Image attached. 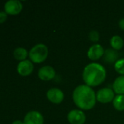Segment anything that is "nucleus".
Wrapping results in <instances>:
<instances>
[{"mask_svg":"<svg viewBox=\"0 0 124 124\" xmlns=\"http://www.w3.org/2000/svg\"><path fill=\"white\" fill-rule=\"evenodd\" d=\"M113 104L114 108L118 111H124V95L120 94L115 97Z\"/></svg>","mask_w":124,"mask_h":124,"instance_id":"nucleus-15","label":"nucleus"},{"mask_svg":"<svg viewBox=\"0 0 124 124\" xmlns=\"http://www.w3.org/2000/svg\"><path fill=\"white\" fill-rule=\"evenodd\" d=\"M34 70L33 63L28 60H25L21 61L17 67L18 73L22 76H29Z\"/></svg>","mask_w":124,"mask_h":124,"instance_id":"nucleus-10","label":"nucleus"},{"mask_svg":"<svg viewBox=\"0 0 124 124\" xmlns=\"http://www.w3.org/2000/svg\"><path fill=\"white\" fill-rule=\"evenodd\" d=\"M105 50L102 45L96 44L92 45L88 51V57L91 60H97L103 57Z\"/></svg>","mask_w":124,"mask_h":124,"instance_id":"nucleus-11","label":"nucleus"},{"mask_svg":"<svg viewBox=\"0 0 124 124\" xmlns=\"http://www.w3.org/2000/svg\"><path fill=\"white\" fill-rule=\"evenodd\" d=\"M72 99L75 104L81 110H88L92 109L96 102V96L93 89L87 85L77 86L73 93Z\"/></svg>","mask_w":124,"mask_h":124,"instance_id":"nucleus-1","label":"nucleus"},{"mask_svg":"<svg viewBox=\"0 0 124 124\" xmlns=\"http://www.w3.org/2000/svg\"><path fill=\"white\" fill-rule=\"evenodd\" d=\"M96 100L101 103H109L113 101L115 98L114 91L110 88H103L99 90L96 94Z\"/></svg>","mask_w":124,"mask_h":124,"instance_id":"nucleus-4","label":"nucleus"},{"mask_svg":"<svg viewBox=\"0 0 124 124\" xmlns=\"http://www.w3.org/2000/svg\"><path fill=\"white\" fill-rule=\"evenodd\" d=\"M115 70L119 74L124 76V58L118 60L115 63Z\"/></svg>","mask_w":124,"mask_h":124,"instance_id":"nucleus-17","label":"nucleus"},{"mask_svg":"<svg viewBox=\"0 0 124 124\" xmlns=\"http://www.w3.org/2000/svg\"><path fill=\"white\" fill-rule=\"evenodd\" d=\"M118 53L116 52L115 49H107V50L105 51L104 55H103V59L104 61L108 64L111 63H115L118 61Z\"/></svg>","mask_w":124,"mask_h":124,"instance_id":"nucleus-12","label":"nucleus"},{"mask_svg":"<svg viewBox=\"0 0 124 124\" xmlns=\"http://www.w3.org/2000/svg\"><path fill=\"white\" fill-rule=\"evenodd\" d=\"M30 60L34 63H41L44 62L48 55V49L46 45L38 44L33 46L29 52Z\"/></svg>","mask_w":124,"mask_h":124,"instance_id":"nucleus-3","label":"nucleus"},{"mask_svg":"<svg viewBox=\"0 0 124 124\" xmlns=\"http://www.w3.org/2000/svg\"><path fill=\"white\" fill-rule=\"evenodd\" d=\"M110 45L115 50H120L124 46V40L119 36H114L110 39Z\"/></svg>","mask_w":124,"mask_h":124,"instance_id":"nucleus-14","label":"nucleus"},{"mask_svg":"<svg viewBox=\"0 0 124 124\" xmlns=\"http://www.w3.org/2000/svg\"><path fill=\"white\" fill-rule=\"evenodd\" d=\"M13 55H14V57L16 60L23 61V60H26V57L28 55V52L24 48L18 47V48H17V49H15L14 50Z\"/></svg>","mask_w":124,"mask_h":124,"instance_id":"nucleus-16","label":"nucleus"},{"mask_svg":"<svg viewBox=\"0 0 124 124\" xmlns=\"http://www.w3.org/2000/svg\"><path fill=\"white\" fill-rule=\"evenodd\" d=\"M12 124H23V122H22L21 121L17 120V121H13Z\"/></svg>","mask_w":124,"mask_h":124,"instance_id":"nucleus-21","label":"nucleus"},{"mask_svg":"<svg viewBox=\"0 0 124 124\" xmlns=\"http://www.w3.org/2000/svg\"><path fill=\"white\" fill-rule=\"evenodd\" d=\"M23 9L22 3L18 0H10L6 2L4 5V11L9 15H18Z\"/></svg>","mask_w":124,"mask_h":124,"instance_id":"nucleus-5","label":"nucleus"},{"mask_svg":"<svg viewBox=\"0 0 124 124\" xmlns=\"http://www.w3.org/2000/svg\"><path fill=\"white\" fill-rule=\"evenodd\" d=\"M107 76L105 68L99 63H90L83 70V79L86 85L94 87L102 84Z\"/></svg>","mask_w":124,"mask_h":124,"instance_id":"nucleus-2","label":"nucleus"},{"mask_svg":"<svg viewBox=\"0 0 124 124\" xmlns=\"http://www.w3.org/2000/svg\"><path fill=\"white\" fill-rule=\"evenodd\" d=\"M7 13L5 12H0V24L3 23L7 20Z\"/></svg>","mask_w":124,"mask_h":124,"instance_id":"nucleus-19","label":"nucleus"},{"mask_svg":"<svg viewBox=\"0 0 124 124\" xmlns=\"http://www.w3.org/2000/svg\"><path fill=\"white\" fill-rule=\"evenodd\" d=\"M113 89L114 92L118 94V95H124V76H120L115 80Z\"/></svg>","mask_w":124,"mask_h":124,"instance_id":"nucleus-13","label":"nucleus"},{"mask_svg":"<svg viewBox=\"0 0 124 124\" xmlns=\"http://www.w3.org/2000/svg\"><path fill=\"white\" fill-rule=\"evenodd\" d=\"M47 98L50 102L54 104H60L64 98L63 92L57 88H52L47 92Z\"/></svg>","mask_w":124,"mask_h":124,"instance_id":"nucleus-7","label":"nucleus"},{"mask_svg":"<svg viewBox=\"0 0 124 124\" xmlns=\"http://www.w3.org/2000/svg\"><path fill=\"white\" fill-rule=\"evenodd\" d=\"M67 119L71 124H83L86 121V115L82 110H72L68 113Z\"/></svg>","mask_w":124,"mask_h":124,"instance_id":"nucleus-6","label":"nucleus"},{"mask_svg":"<svg viewBox=\"0 0 124 124\" xmlns=\"http://www.w3.org/2000/svg\"><path fill=\"white\" fill-rule=\"evenodd\" d=\"M118 25H119V27H120V28H121V30L124 31V18L121 19V20L119 21V23H118Z\"/></svg>","mask_w":124,"mask_h":124,"instance_id":"nucleus-20","label":"nucleus"},{"mask_svg":"<svg viewBox=\"0 0 124 124\" xmlns=\"http://www.w3.org/2000/svg\"><path fill=\"white\" fill-rule=\"evenodd\" d=\"M89 39L91 41L93 42H97L99 41V38H100V36H99V33L96 30H92L90 33H89Z\"/></svg>","mask_w":124,"mask_h":124,"instance_id":"nucleus-18","label":"nucleus"},{"mask_svg":"<svg viewBox=\"0 0 124 124\" xmlns=\"http://www.w3.org/2000/svg\"><path fill=\"white\" fill-rule=\"evenodd\" d=\"M44 118L42 115L38 111L29 112L23 120V124H43Z\"/></svg>","mask_w":124,"mask_h":124,"instance_id":"nucleus-8","label":"nucleus"},{"mask_svg":"<svg viewBox=\"0 0 124 124\" xmlns=\"http://www.w3.org/2000/svg\"><path fill=\"white\" fill-rule=\"evenodd\" d=\"M55 76H56V71L54 68L50 65L42 67L38 72L39 78L45 81H48L53 79Z\"/></svg>","mask_w":124,"mask_h":124,"instance_id":"nucleus-9","label":"nucleus"}]
</instances>
